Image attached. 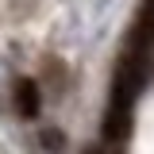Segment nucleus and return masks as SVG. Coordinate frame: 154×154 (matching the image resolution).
Wrapping results in <instances>:
<instances>
[{
  "instance_id": "f257e3e1",
  "label": "nucleus",
  "mask_w": 154,
  "mask_h": 154,
  "mask_svg": "<svg viewBox=\"0 0 154 154\" xmlns=\"http://www.w3.org/2000/svg\"><path fill=\"white\" fill-rule=\"evenodd\" d=\"M146 62H143V42H135L131 58H123V66H119V73L112 81V100H108V108H104V139H123V135L131 131V112H135V96H139V85H143V69Z\"/></svg>"
},
{
  "instance_id": "f03ea898",
  "label": "nucleus",
  "mask_w": 154,
  "mask_h": 154,
  "mask_svg": "<svg viewBox=\"0 0 154 154\" xmlns=\"http://www.w3.org/2000/svg\"><path fill=\"white\" fill-rule=\"evenodd\" d=\"M16 108H19L23 119H35L38 116V85L31 77H19L16 81Z\"/></svg>"
},
{
  "instance_id": "7ed1b4c3",
  "label": "nucleus",
  "mask_w": 154,
  "mask_h": 154,
  "mask_svg": "<svg viewBox=\"0 0 154 154\" xmlns=\"http://www.w3.org/2000/svg\"><path fill=\"white\" fill-rule=\"evenodd\" d=\"M89 154H96V150H89Z\"/></svg>"
}]
</instances>
